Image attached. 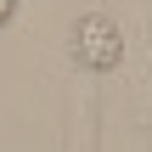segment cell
I'll list each match as a JSON object with an SVG mask.
<instances>
[{
	"label": "cell",
	"mask_w": 152,
	"mask_h": 152,
	"mask_svg": "<svg viewBox=\"0 0 152 152\" xmlns=\"http://www.w3.org/2000/svg\"><path fill=\"white\" fill-rule=\"evenodd\" d=\"M118 51H124V39H118V28H113L102 11H90V17H79V23H73V56H79L85 68L107 73V68L118 62Z\"/></svg>",
	"instance_id": "6da1fadb"
}]
</instances>
